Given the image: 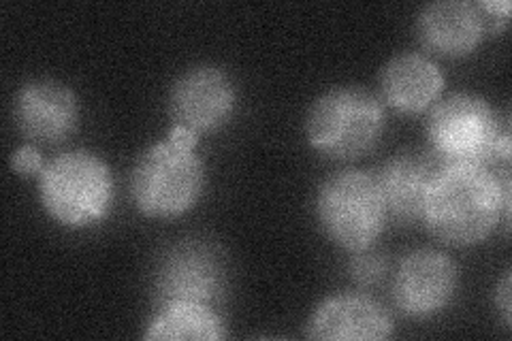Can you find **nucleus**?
I'll return each mask as SVG.
<instances>
[{"label": "nucleus", "mask_w": 512, "mask_h": 341, "mask_svg": "<svg viewBox=\"0 0 512 341\" xmlns=\"http://www.w3.org/2000/svg\"><path fill=\"white\" fill-rule=\"evenodd\" d=\"M510 171L489 165H440L425 194L421 222L444 246L472 248L500 224L508 233Z\"/></svg>", "instance_id": "nucleus-1"}, {"label": "nucleus", "mask_w": 512, "mask_h": 341, "mask_svg": "<svg viewBox=\"0 0 512 341\" xmlns=\"http://www.w3.org/2000/svg\"><path fill=\"white\" fill-rule=\"evenodd\" d=\"M199 137L171 126L163 141L141 152L128 177L133 205L146 218L173 220L197 207L205 192V162L197 154Z\"/></svg>", "instance_id": "nucleus-2"}, {"label": "nucleus", "mask_w": 512, "mask_h": 341, "mask_svg": "<svg viewBox=\"0 0 512 341\" xmlns=\"http://www.w3.org/2000/svg\"><path fill=\"white\" fill-rule=\"evenodd\" d=\"M425 133L429 152L442 165H508L510 120L483 96L457 92L429 109Z\"/></svg>", "instance_id": "nucleus-3"}, {"label": "nucleus", "mask_w": 512, "mask_h": 341, "mask_svg": "<svg viewBox=\"0 0 512 341\" xmlns=\"http://www.w3.org/2000/svg\"><path fill=\"white\" fill-rule=\"evenodd\" d=\"M37 186L47 218L69 231L107 220L116 203L114 171L90 150H69L47 160Z\"/></svg>", "instance_id": "nucleus-4"}, {"label": "nucleus", "mask_w": 512, "mask_h": 341, "mask_svg": "<svg viewBox=\"0 0 512 341\" xmlns=\"http://www.w3.org/2000/svg\"><path fill=\"white\" fill-rule=\"evenodd\" d=\"M314 214L325 237L348 254L376 246L389 222L376 173L359 169L325 177L316 190Z\"/></svg>", "instance_id": "nucleus-5"}, {"label": "nucleus", "mask_w": 512, "mask_h": 341, "mask_svg": "<svg viewBox=\"0 0 512 341\" xmlns=\"http://www.w3.org/2000/svg\"><path fill=\"white\" fill-rule=\"evenodd\" d=\"M387 128L380 96L361 86H338L320 94L306 116L312 148L331 160H355L372 152Z\"/></svg>", "instance_id": "nucleus-6"}, {"label": "nucleus", "mask_w": 512, "mask_h": 341, "mask_svg": "<svg viewBox=\"0 0 512 341\" xmlns=\"http://www.w3.org/2000/svg\"><path fill=\"white\" fill-rule=\"evenodd\" d=\"M229 286L227 258L212 241L184 239L169 246L154 267L156 305L195 301L216 305Z\"/></svg>", "instance_id": "nucleus-7"}, {"label": "nucleus", "mask_w": 512, "mask_h": 341, "mask_svg": "<svg viewBox=\"0 0 512 341\" xmlns=\"http://www.w3.org/2000/svg\"><path fill=\"white\" fill-rule=\"evenodd\" d=\"M237 109L231 75L216 64H197L173 81L169 92L171 126L186 128L199 139L227 126Z\"/></svg>", "instance_id": "nucleus-8"}, {"label": "nucleus", "mask_w": 512, "mask_h": 341, "mask_svg": "<svg viewBox=\"0 0 512 341\" xmlns=\"http://www.w3.org/2000/svg\"><path fill=\"white\" fill-rule=\"evenodd\" d=\"M459 286V271L448 254L419 248L406 254L393 273V303L412 320H429L451 307Z\"/></svg>", "instance_id": "nucleus-9"}, {"label": "nucleus", "mask_w": 512, "mask_h": 341, "mask_svg": "<svg viewBox=\"0 0 512 341\" xmlns=\"http://www.w3.org/2000/svg\"><path fill=\"white\" fill-rule=\"evenodd\" d=\"M13 120L30 143L56 145L77 131L79 99L58 79H30L15 92Z\"/></svg>", "instance_id": "nucleus-10"}, {"label": "nucleus", "mask_w": 512, "mask_h": 341, "mask_svg": "<svg viewBox=\"0 0 512 341\" xmlns=\"http://www.w3.org/2000/svg\"><path fill=\"white\" fill-rule=\"evenodd\" d=\"M393 329V316L378 299L365 292H342L314 307L306 333L320 341H382Z\"/></svg>", "instance_id": "nucleus-11"}, {"label": "nucleus", "mask_w": 512, "mask_h": 341, "mask_svg": "<svg viewBox=\"0 0 512 341\" xmlns=\"http://www.w3.org/2000/svg\"><path fill=\"white\" fill-rule=\"evenodd\" d=\"M485 35H489L485 15L478 3L468 0L429 3L416 18V37L423 50L446 60H461L474 54Z\"/></svg>", "instance_id": "nucleus-12"}, {"label": "nucleus", "mask_w": 512, "mask_h": 341, "mask_svg": "<svg viewBox=\"0 0 512 341\" xmlns=\"http://www.w3.org/2000/svg\"><path fill=\"white\" fill-rule=\"evenodd\" d=\"M444 92V73L438 62L421 52H404L384 64L380 75L382 103L399 113H423L434 107Z\"/></svg>", "instance_id": "nucleus-13"}, {"label": "nucleus", "mask_w": 512, "mask_h": 341, "mask_svg": "<svg viewBox=\"0 0 512 341\" xmlns=\"http://www.w3.org/2000/svg\"><path fill=\"white\" fill-rule=\"evenodd\" d=\"M440 165L442 162L431 152H402L384 162L376 180L389 220L397 224L421 222L425 194Z\"/></svg>", "instance_id": "nucleus-14"}, {"label": "nucleus", "mask_w": 512, "mask_h": 341, "mask_svg": "<svg viewBox=\"0 0 512 341\" xmlns=\"http://www.w3.org/2000/svg\"><path fill=\"white\" fill-rule=\"evenodd\" d=\"M227 337V322L210 303L171 301L156 305L143 339L218 341Z\"/></svg>", "instance_id": "nucleus-15"}, {"label": "nucleus", "mask_w": 512, "mask_h": 341, "mask_svg": "<svg viewBox=\"0 0 512 341\" xmlns=\"http://www.w3.org/2000/svg\"><path fill=\"white\" fill-rule=\"evenodd\" d=\"M387 271H389V258L382 250H376V246L350 254L348 275L350 280L361 288L380 284L384 275H387Z\"/></svg>", "instance_id": "nucleus-16"}, {"label": "nucleus", "mask_w": 512, "mask_h": 341, "mask_svg": "<svg viewBox=\"0 0 512 341\" xmlns=\"http://www.w3.org/2000/svg\"><path fill=\"white\" fill-rule=\"evenodd\" d=\"M45 162L35 143H26L11 154V169L22 177H39Z\"/></svg>", "instance_id": "nucleus-17"}, {"label": "nucleus", "mask_w": 512, "mask_h": 341, "mask_svg": "<svg viewBox=\"0 0 512 341\" xmlns=\"http://www.w3.org/2000/svg\"><path fill=\"white\" fill-rule=\"evenodd\" d=\"M510 271L502 275L500 284L495 286V307L502 316L504 327H510V318H512V301H510Z\"/></svg>", "instance_id": "nucleus-18"}]
</instances>
